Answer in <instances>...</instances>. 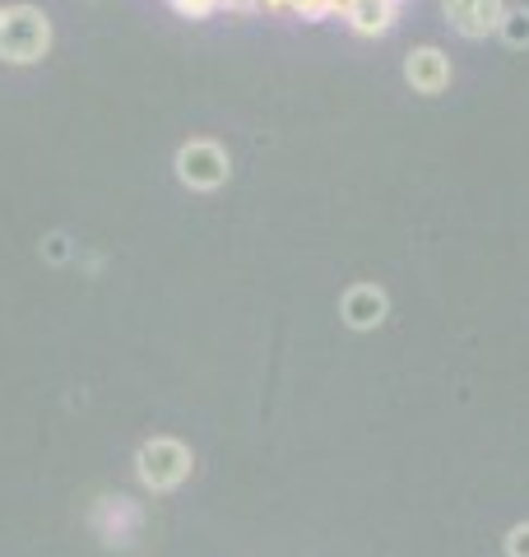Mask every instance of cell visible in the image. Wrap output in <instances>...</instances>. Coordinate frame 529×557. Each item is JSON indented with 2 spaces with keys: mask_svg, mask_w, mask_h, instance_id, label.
<instances>
[{
  "mask_svg": "<svg viewBox=\"0 0 529 557\" xmlns=\"http://www.w3.org/2000/svg\"><path fill=\"white\" fill-rule=\"evenodd\" d=\"M288 14H297V20H307V24H321L334 14V0H293Z\"/></svg>",
  "mask_w": 529,
  "mask_h": 557,
  "instance_id": "11",
  "label": "cell"
},
{
  "mask_svg": "<svg viewBox=\"0 0 529 557\" xmlns=\"http://www.w3.org/2000/svg\"><path fill=\"white\" fill-rule=\"evenodd\" d=\"M223 10H242L246 14V10H256V0H223Z\"/></svg>",
  "mask_w": 529,
  "mask_h": 557,
  "instance_id": "15",
  "label": "cell"
},
{
  "mask_svg": "<svg viewBox=\"0 0 529 557\" xmlns=\"http://www.w3.org/2000/svg\"><path fill=\"white\" fill-rule=\"evenodd\" d=\"M94 530L102 534V544H131L135 530H139V507L131 497H102L98 511H94Z\"/></svg>",
  "mask_w": 529,
  "mask_h": 557,
  "instance_id": "7",
  "label": "cell"
},
{
  "mask_svg": "<svg viewBox=\"0 0 529 557\" xmlns=\"http://www.w3.org/2000/svg\"><path fill=\"white\" fill-rule=\"evenodd\" d=\"M70 256H75V247H70L65 233H47L42 237V260H47V265H65Z\"/></svg>",
  "mask_w": 529,
  "mask_h": 557,
  "instance_id": "12",
  "label": "cell"
},
{
  "mask_svg": "<svg viewBox=\"0 0 529 557\" xmlns=\"http://www.w3.org/2000/svg\"><path fill=\"white\" fill-rule=\"evenodd\" d=\"M451 75H455V65L451 57L441 47H414L409 57H404V84H409L414 94L422 98H436V94H446L451 89Z\"/></svg>",
  "mask_w": 529,
  "mask_h": 557,
  "instance_id": "4",
  "label": "cell"
},
{
  "mask_svg": "<svg viewBox=\"0 0 529 557\" xmlns=\"http://www.w3.org/2000/svg\"><path fill=\"white\" fill-rule=\"evenodd\" d=\"M340 317L348 330H377L391 317V298H385V288H377V284H353L340 298Z\"/></svg>",
  "mask_w": 529,
  "mask_h": 557,
  "instance_id": "6",
  "label": "cell"
},
{
  "mask_svg": "<svg viewBox=\"0 0 529 557\" xmlns=\"http://www.w3.org/2000/svg\"><path fill=\"white\" fill-rule=\"evenodd\" d=\"M51 20L42 5H5V24H0V61L5 65H38L51 51Z\"/></svg>",
  "mask_w": 529,
  "mask_h": 557,
  "instance_id": "1",
  "label": "cell"
},
{
  "mask_svg": "<svg viewBox=\"0 0 529 557\" xmlns=\"http://www.w3.org/2000/svg\"><path fill=\"white\" fill-rule=\"evenodd\" d=\"M168 5L182 14V20H214L223 10V0H168Z\"/></svg>",
  "mask_w": 529,
  "mask_h": 557,
  "instance_id": "10",
  "label": "cell"
},
{
  "mask_svg": "<svg viewBox=\"0 0 529 557\" xmlns=\"http://www.w3.org/2000/svg\"><path fill=\"white\" fill-rule=\"evenodd\" d=\"M176 182H182L186 190H219L227 186V177H233V159H227V149L219 145V139H186L182 149H176Z\"/></svg>",
  "mask_w": 529,
  "mask_h": 557,
  "instance_id": "3",
  "label": "cell"
},
{
  "mask_svg": "<svg viewBox=\"0 0 529 557\" xmlns=\"http://www.w3.org/2000/svg\"><path fill=\"white\" fill-rule=\"evenodd\" d=\"M288 5L293 0H256V10H264V14H288Z\"/></svg>",
  "mask_w": 529,
  "mask_h": 557,
  "instance_id": "14",
  "label": "cell"
},
{
  "mask_svg": "<svg viewBox=\"0 0 529 557\" xmlns=\"http://www.w3.org/2000/svg\"><path fill=\"white\" fill-rule=\"evenodd\" d=\"M506 0H441V14H446L451 33H460L465 42H483L488 33H497Z\"/></svg>",
  "mask_w": 529,
  "mask_h": 557,
  "instance_id": "5",
  "label": "cell"
},
{
  "mask_svg": "<svg viewBox=\"0 0 529 557\" xmlns=\"http://www.w3.org/2000/svg\"><path fill=\"white\" fill-rule=\"evenodd\" d=\"M0 24H5V5H0Z\"/></svg>",
  "mask_w": 529,
  "mask_h": 557,
  "instance_id": "16",
  "label": "cell"
},
{
  "mask_svg": "<svg viewBox=\"0 0 529 557\" xmlns=\"http://www.w3.org/2000/svg\"><path fill=\"white\" fill-rule=\"evenodd\" d=\"M344 24L358 38H385L399 24V0H348Z\"/></svg>",
  "mask_w": 529,
  "mask_h": 557,
  "instance_id": "8",
  "label": "cell"
},
{
  "mask_svg": "<svg viewBox=\"0 0 529 557\" xmlns=\"http://www.w3.org/2000/svg\"><path fill=\"white\" fill-rule=\"evenodd\" d=\"M190 469H196V456H190V446L176 442V437H149L135 450V474L149 493H172V487H182L190 479Z\"/></svg>",
  "mask_w": 529,
  "mask_h": 557,
  "instance_id": "2",
  "label": "cell"
},
{
  "mask_svg": "<svg viewBox=\"0 0 529 557\" xmlns=\"http://www.w3.org/2000/svg\"><path fill=\"white\" fill-rule=\"evenodd\" d=\"M497 38H502L510 51H525V47H529V5H506V10H502Z\"/></svg>",
  "mask_w": 529,
  "mask_h": 557,
  "instance_id": "9",
  "label": "cell"
},
{
  "mask_svg": "<svg viewBox=\"0 0 529 557\" xmlns=\"http://www.w3.org/2000/svg\"><path fill=\"white\" fill-rule=\"evenodd\" d=\"M506 557H529V520H520V525L506 534Z\"/></svg>",
  "mask_w": 529,
  "mask_h": 557,
  "instance_id": "13",
  "label": "cell"
}]
</instances>
